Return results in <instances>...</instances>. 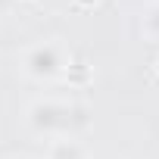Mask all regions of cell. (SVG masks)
I'll return each mask as SVG.
<instances>
[{"label":"cell","instance_id":"cell-1","mask_svg":"<svg viewBox=\"0 0 159 159\" xmlns=\"http://www.w3.org/2000/svg\"><path fill=\"white\" fill-rule=\"evenodd\" d=\"M28 122L38 134H75L88 128V106L78 103H56V100H38L28 109Z\"/></svg>","mask_w":159,"mask_h":159},{"label":"cell","instance_id":"cell-2","mask_svg":"<svg viewBox=\"0 0 159 159\" xmlns=\"http://www.w3.org/2000/svg\"><path fill=\"white\" fill-rule=\"evenodd\" d=\"M22 66H25V72H28L31 78H38V81H50V78H56V75L66 69V59H62L59 44H50V41H47V44L31 47V50L25 53Z\"/></svg>","mask_w":159,"mask_h":159},{"label":"cell","instance_id":"cell-3","mask_svg":"<svg viewBox=\"0 0 159 159\" xmlns=\"http://www.w3.org/2000/svg\"><path fill=\"white\" fill-rule=\"evenodd\" d=\"M53 159H84V156H81V147L75 140H59L53 147Z\"/></svg>","mask_w":159,"mask_h":159},{"label":"cell","instance_id":"cell-4","mask_svg":"<svg viewBox=\"0 0 159 159\" xmlns=\"http://www.w3.org/2000/svg\"><path fill=\"white\" fill-rule=\"evenodd\" d=\"M140 28H143V34H147L150 41H159V3L143 16V25H140Z\"/></svg>","mask_w":159,"mask_h":159},{"label":"cell","instance_id":"cell-5","mask_svg":"<svg viewBox=\"0 0 159 159\" xmlns=\"http://www.w3.org/2000/svg\"><path fill=\"white\" fill-rule=\"evenodd\" d=\"M13 3H16V0H0V13H7V10H10Z\"/></svg>","mask_w":159,"mask_h":159},{"label":"cell","instance_id":"cell-6","mask_svg":"<svg viewBox=\"0 0 159 159\" xmlns=\"http://www.w3.org/2000/svg\"><path fill=\"white\" fill-rule=\"evenodd\" d=\"M75 3H78V7H94L97 0H75Z\"/></svg>","mask_w":159,"mask_h":159},{"label":"cell","instance_id":"cell-7","mask_svg":"<svg viewBox=\"0 0 159 159\" xmlns=\"http://www.w3.org/2000/svg\"><path fill=\"white\" fill-rule=\"evenodd\" d=\"M28 3H31V0H28Z\"/></svg>","mask_w":159,"mask_h":159}]
</instances>
